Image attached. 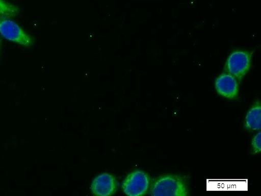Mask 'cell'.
<instances>
[{"label":"cell","instance_id":"cell-1","mask_svg":"<svg viewBox=\"0 0 261 196\" xmlns=\"http://www.w3.org/2000/svg\"><path fill=\"white\" fill-rule=\"evenodd\" d=\"M188 193L187 184L184 179L177 175L161 176L153 182L150 194L152 195L185 196Z\"/></svg>","mask_w":261,"mask_h":196},{"label":"cell","instance_id":"cell-2","mask_svg":"<svg viewBox=\"0 0 261 196\" xmlns=\"http://www.w3.org/2000/svg\"><path fill=\"white\" fill-rule=\"evenodd\" d=\"M252 52L236 50L228 57L224 70L240 82L250 69Z\"/></svg>","mask_w":261,"mask_h":196},{"label":"cell","instance_id":"cell-3","mask_svg":"<svg viewBox=\"0 0 261 196\" xmlns=\"http://www.w3.org/2000/svg\"><path fill=\"white\" fill-rule=\"evenodd\" d=\"M150 179L144 172L136 170L131 172L122 183L123 191L129 196L145 194L149 187Z\"/></svg>","mask_w":261,"mask_h":196},{"label":"cell","instance_id":"cell-4","mask_svg":"<svg viewBox=\"0 0 261 196\" xmlns=\"http://www.w3.org/2000/svg\"><path fill=\"white\" fill-rule=\"evenodd\" d=\"M0 34L6 39L24 46L33 43L32 38L16 22L8 18L0 17Z\"/></svg>","mask_w":261,"mask_h":196},{"label":"cell","instance_id":"cell-5","mask_svg":"<svg viewBox=\"0 0 261 196\" xmlns=\"http://www.w3.org/2000/svg\"><path fill=\"white\" fill-rule=\"evenodd\" d=\"M117 187L118 183L114 176L104 173L93 179L91 189L95 195L108 196L114 194Z\"/></svg>","mask_w":261,"mask_h":196},{"label":"cell","instance_id":"cell-6","mask_svg":"<svg viewBox=\"0 0 261 196\" xmlns=\"http://www.w3.org/2000/svg\"><path fill=\"white\" fill-rule=\"evenodd\" d=\"M217 92L221 96L233 99L237 97L239 84L237 79L228 73H223L217 77L215 83Z\"/></svg>","mask_w":261,"mask_h":196},{"label":"cell","instance_id":"cell-7","mask_svg":"<svg viewBox=\"0 0 261 196\" xmlns=\"http://www.w3.org/2000/svg\"><path fill=\"white\" fill-rule=\"evenodd\" d=\"M244 127L249 130H260L261 108L259 101H256L248 111L245 116Z\"/></svg>","mask_w":261,"mask_h":196},{"label":"cell","instance_id":"cell-8","mask_svg":"<svg viewBox=\"0 0 261 196\" xmlns=\"http://www.w3.org/2000/svg\"><path fill=\"white\" fill-rule=\"evenodd\" d=\"M19 11L17 6L5 0H0V17L10 18L17 15Z\"/></svg>","mask_w":261,"mask_h":196},{"label":"cell","instance_id":"cell-9","mask_svg":"<svg viewBox=\"0 0 261 196\" xmlns=\"http://www.w3.org/2000/svg\"><path fill=\"white\" fill-rule=\"evenodd\" d=\"M261 133L260 131L257 133L253 137L252 142V153L253 154L258 153L260 152Z\"/></svg>","mask_w":261,"mask_h":196},{"label":"cell","instance_id":"cell-10","mask_svg":"<svg viewBox=\"0 0 261 196\" xmlns=\"http://www.w3.org/2000/svg\"><path fill=\"white\" fill-rule=\"evenodd\" d=\"M1 44H2V40L0 39V51H1Z\"/></svg>","mask_w":261,"mask_h":196}]
</instances>
